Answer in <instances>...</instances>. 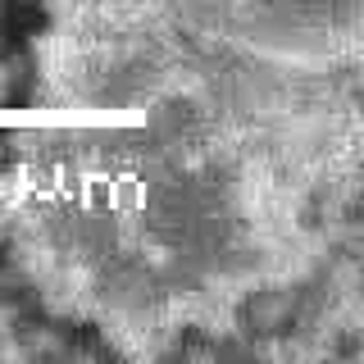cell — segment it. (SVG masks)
I'll list each match as a JSON object with an SVG mask.
<instances>
[{"label":"cell","mask_w":364,"mask_h":364,"mask_svg":"<svg viewBox=\"0 0 364 364\" xmlns=\"http://www.w3.org/2000/svg\"><path fill=\"white\" fill-rule=\"evenodd\" d=\"M9 333H14V314H9L5 305H0V341H5Z\"/></svg>","instance_id":"1"}]
</instances>
